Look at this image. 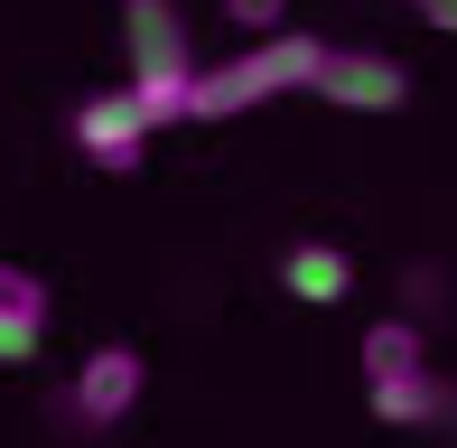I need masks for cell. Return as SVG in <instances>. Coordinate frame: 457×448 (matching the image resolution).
Masks as SVG:
<instances>
[{
    "label": "cell",
    "mask_w": 457,
    "mask_h": 448,
    "mask_svg": "<svg viewBox=\"0 0 457 448\" xmlns=\"http://www.w3.org/2000/svg\"><path fill=\"white\" fill-rule=\"evenodd\" d=\"M318 37L308 29H271L262 47H243L234 66H196V104H187V121H234V112H262L271 94H308L318 85Z\"/></svg>",
    "instance_id": "1"
},
{
    "label": "cell",
    "mask_w": 457,
    "mask_h": 448,
    "mask_svg": "<svg viewBox=\"0 0 457 448\" xmlns=\"http://www.w3.org/2000/svg\"><path fill=\"white\" fill-rule=\"evenodd\" d=\"M121 47H131V94L150 104V121L169 131L196 104V47H187L178 0H121Z\"/></svg>",
    "instance_id": "2"
},
{
    "label": "cell",
    "mask_w": 457,
    "mask_h": 448,
    "mask_svg": "<svg viewBox=\"0 0 457 448\" xmlns=\"http://www.w3.org/2000/svg\"><path fill=\"white\" fill-rule=\"evenodd\" d=\"M150 104H140L131 85H112V94H85V104H75V159H94V169H140V159H150Z\"/></svg>",
    "instance_id": "3"
},
{
    "label": "cell",
    "mask_w": 457,
    "mask_h": 448,
    "mask_svg": "<svg viewBox=\"0 0 457 448\" xmlns=\"http://www.w3.org/2000/svg\"><path fill=\"white\" fill-rule=\"evenodd\" d=\"M318 104H337V112H402L411 104V75H402V56H373V47H327L318 56Z\"/></svg>",
    "instance_id": "4"
},
{
    "label": "cell",
    "mask_w": 457,
    "mask_h": 448,
    "mask_svg": "<svg viewBox=\"0 0 457 448\" xmlns=\"http://www.w3.org/2000/svg\"><path fill=\"white\" fill-rule=\"evenodd\" d=\"M140 383H150L140 345H94V355L75 364V420H85V430H112V420H131Z\"/></svg>",
    "instance_id": "5"
},
{
    "label": "cell",
    "mask_w": 457,
    "mask_h": 448,
    "mask_svg": "<svg viewBox=\"0 0 457 448\" xmlns=\"http://www.w3.org/2000/svg\"><path fill=\"white\" fill-rule=\"evenodd\" d=\"M280 290L308 299V309H337V299L355 290V261H345L337 243H289L280 253Z\"/></svg>",
    "instance_id": "6"
},
{
    "label": "cell",
    "mask_w": 457,
    "mask_h": 448,
    "mask_svg": "<svg viewBox=\"0 0 457 448\" xmlns=\"http://www.w3.org/2000/svg\"><path fill=\"white\" fill-rule=\"evenodd\" d=\"M364 402H373V420L383 430H429V420H448V383L429 374H402V383H364Z\"/></svg>",
    "instance_id": "7"
},
{
    "label": "cell",
    "mask_w": 457,
    "mask_h": 448,
    "mask_svg": "<svg viewBox=\"0 0 457 448\" xmlns=\"http://www.w3.org/2000/svg\"><path fill=\"white\" fill-rule=\"evenodd\" d=\"M420 364H429V345H420L411 318H373L364 328V383H402V374H420Z\"/></svg>",
    "instance_id": "8"
},
{
    "label": "cell",
    "mask_w": 457,
    "mask_h": 448,
    "mask_svg": "<svg viewBox=\"0 0 457 448\" xmlns=\"http://www.w3.org/2000/svg\"><path fill=\"white\" fill-rule=\"evenodd\" d=\"M37 336H47V318L19 309V299H0V364H29V355H37Z\"/></svg>",
    "instance_id": "9"
},
{
    "label": "cell",
    "mask_w": 457,
    "mask_h": 448,
    "mask_svg": "<svg viewBox=\"0 0 457 448\" xmlns=\"http://www.w3.org/2000/svg\"><path fill=\"white\" fill-rule=\"evenodd\" d=\"M224 19L253 29V37H271V29H289V0H224Z\"/></svg>",
    "instance_id": "10"
},
{
    "label": "cell",
    "mask_w": 457,
    "mask_h": 448,
    "mask_svg": "<svg viewBox=\"0 0 457 448\" xmlns=\"http://www.w3.org/2000/svg\"><path fill=\"white\" fill-rule=\"evenodd\" d=\"M0 299H19V309H37V318H47V280H37V271H19V261H0Z\"/></svg>",
    "instance_id": "11"
},
{
    "label": "cell",
    "mask_w": 457,
    "mask_h": 448,
    "mask_svg": "<svg viewBox=\"0 0 457 448\" xmlns=\"http://www.w3.org/2000/svg\"><path fill=\"white\" fill-rule=\"evenodd\" d=\"M420 19H429L439 37H457V0H420Z\"/></svg>",
    "instance_id": "12"
}]
</instances>
